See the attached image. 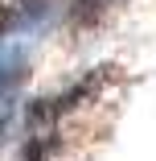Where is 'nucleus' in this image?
Masks as SVG:
<instances>
[{
  "instance_id": "obj_2",
  "label": "nucleus",
  "mask_w": 156,
  "mask_h": 161,
  "mask_svg": "<svg viewBox=\"0 0 156 161\" xmlns=\"http://www.w3.org/2000/svg\"><path fill=\"white\" fill-rule=\"evenodd\" d=\"M58 116H62L58 112V99H29L25 103V132L37 136V141H49Z\"/></svg>"
},
{
  "instance_id": "obj_1",
  "label": "nucleus",
  "mask_w": 156,
  "mask_h": 161,
  "mask_svg": "<svg viewBox=\"0 0 156 161\" xmlns=\"http://www.w3.org/2000/svg\"><path fill=\"white\" fill-rule=\"evenodd\" d=\"M25 79H29V54L21 46H0V99L17 95Z\"/></svg>"
},
{
  "instance_id": "obj_3",
  "label": "nucleus",
  "mask_w": 156,
  "mask_h": 161,
  "mask_svg": "<svg viewBox=\"0 0 156 161\" xmlns=\"http://www.w3.org/2000/svg\"><path fill=\"white\" fill-rule=\"evenodd\" d=\"M107 0H74V25H90L99 13H103Z\"/></svg>"
},
{
  "instance_id": "obj_6",
  "label": "nucleus",
  "mask_w": 156,
  "mask_h": 161,
  "mask_svg": "<svg viewBox=\"0 0 156 161\" xmlns=\"http://www.w3.org/2000/svg\"><path fill=\"white\" fill-rule=\"evenodd\" d=\"M13 25H17V8H8V4H0V42H4V37L13 33Z\"/></svg>"
},
{
  "instance_id": "obj_4",
  "label": "nucleus",
  "mask_w": 156,
  "mask_h": 161,
  "mask_svg": "<svg viewBox=\"0 0 156 161\" xmlns=\"http://www.w3.org/2000/svg\"><path fill=\"white\" fill-rule=\"evenodd\" d=\"M21 161H45V141L25 136V145H21Z\"/></svg>"
},
{
  "instance_id": "obj_5",
  "label": "nucleus",
  "mask_w": 156,
  "mask_h": 161,
  "mask_svg": "<svg viewBox=\"0 0 156 161\" xmlns=\"http://www.w3.org/2000/svg\"><path fill=\"white\" fill-rule=\"evenodd\" d=\"M8 128H13V95H4V99H0V145H4Z\"/></svg>"
}]
</instances>
